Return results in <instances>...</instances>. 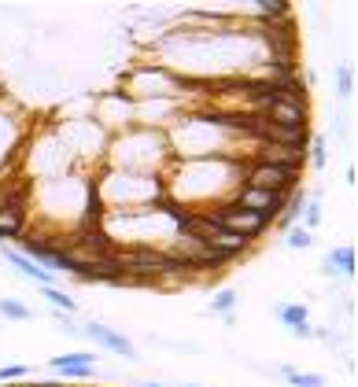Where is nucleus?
Masks as SVG:
<instances>
[{
	"mask_svg": "<svg viewBox=\"0 0 358 387\" xmlns=\"http://www.w3.org/2000/svg\"><path fill=\"white\" fill-rule=\"evenodd\" d=\"M300 181L296 166H266V162H251L244 166V185L251 188H266V192H288Z\"/></svg>",
	"mask_w": 358,
	"mask_h": 387,
	"instance_id": "nucleus-1",
	"label": "nucleus"
},
{
	"mask_svg": "<svg viewBox=\"0 0 358 387\" xmlns=\"http://www.w3.org/2000/svg\"><path fill=\"white\" fill-rule=\"evenodd\" d=\"M26 251H30V258L41 266V269H56V273H71V277H78L81 281V262L67 251V247H52V244H41V240H30L26 244Z\"/></svg>",
	"mask_w": 358,
	"mask_h": 387,
	"instance_id": "nucleus-2",
	"label": "nucleus"
},
{
	"mask_svg": "<svg viewBox=\"0 0 358 387\" xmlns=\"http://www.w3.org/2000/svg\"><path fill=\"white\" fill-rule=\"evenodd\" d=\"M78 329L86 332L89 339H96L103 351H111V354H118V358H126V361H137V358H140L137 347H133V339L122 336V332H115L111 325H103V321H81Z\"/></svg>",
	"mask_w": 358,
	"mask_h": 387,
	"instance_id": "nucleus-3",
	"label": "nucleus"
},
{
	"mask_svg": "<svg viewBox=\"0 0 358 387\" xmlns=\"http://www.w3.org/2000/svg\"><path fill=\"white\" fill-rule=\"evenodd\" d=\"M96 365H100V358L93 351H71V354H56L48 361V369L63 380H89L96 373Z\"/></svg>",
	"mask_w": 358,
	"mask_h": 387,
	"instance_id": "nucleus-4",
	"label": "nucleus"
},
{
	"mask_svg": "<svg viewBox=\"0 0 358 387\" xmlns=\"http://www.w3.org/2000/svg\"><path fill=\"white\" fill-rule=\"evenodd\" d=\"M26 236V203L23 192L0 196V240H23Z\"/></svg>",
	"mask_w": 358,
	"mask_h": 387,
	"instance_id": "nucleus-5",
	"label": "nucleus"
},
{
	"mask_svg": "<svg viewBox=\"0 0 358 387\" xmlns=\"http://www.w3.org/2000/svg\"><path fill=\"white\" fill-rule=\"evenodd\" d=\"M354 269H358L354 247H332V251L322 258V273H325V277H340V281H351Z\"/></svg>",
	"mask_w": 358,
	"mask_h": 387,
	"instance_id": "nucleus-6",
	"label": "nucleus"
},
{
	"mask_svg": "<svg viewBox=\"0 0 358 387\" xmlns=\"http://www.w3.org/2000/svg\"><path fill=\"white\" fill-rule=\"evenodd\" d=\"M4 258H8V262L19 269V273H23V277H30V281H37L41 288H48L52 281H56V277L48 273V269H41L37 262H34V258L26 254V251H15V247H4Z\"/></svg>",
	"mask_w": 358,
	"mask_h": 387,
	"instance_id": "nucleus-7",
	"label": "nucleus"
},
{
	"mask_svg": "<svg viewBox=\"0 0 358 387\" xmlns=\"http://www.w3.org/2000/svg\"><path fill=\"white\" fill-rule=\"evenodd\" d=\"M237 291L233 288H222V291H215V299H210V314L215 317H222L225 325H237Z\"/></svg>",
	"mask_w": 358,
	"mask_h": 387,
	"instance_id": "nucleus-8",
	"label": "nucleus"
},
{
	"mask_svg": "<svg viewBox=\"0 0 358 387\" xmlns=\"http://www.w3.org/2000/svg\"><path fill=\"white\" fill-rule=\"evenodd\" d=\"M273 317H277L288 332H292V329H300V325H307V321H310L303 303H277V306H273Z\"/></svg>",
	"mask_w": 358,
	"mask_h": 387,
	"instance_id": "nucleus-9",
	"label": "nucleus"
},
{
	"mask_svg": "<svg viewBox=\"0 0 358 387\" xmlns=\"http://www.w3.org/2000/svg\"><path fill=\"white\" fill-rule=\"evenodd\" d=\"M277 376L288 380L292 387H325V376L322 373H300V369H292V365H281Z\"/></svg>",
	"mask_w": 358,
	"mask_h": 387,
	"instance_id": "nucleus-10",
	"label": "nucleus"
},
{
	"mask_svg": "<svg viewBox=\"0 0 358 387\" xmlns=\"http://www.w3.org/2000/svg\"><path fill=\"white\" fill-rule=\"evenodd\" d=\"M0 317H8V321H30L34 317V306H26L23 299H0Z\"/></svg>",
	"mask_w": 358,
	"mask_h": 387,
	"instance_id": "nucleus-11",
	"label": "nucleus"
},
{
	"mask_svg": "<svg viewBox=\"0 0 358 387\" xmlns=\"http://www.w3.org/2000/svg\"><path fill=\"white\" fill-rule=\"evenodd\" d=\"M300 225L307 229V232H314L322 225V196H310L307 203H303V214H300Z\"/></svg>",
	"mask_w": 358,
	"mask_h": 387,
	"instance_id": "nucleus-12",
	"label": "nucleus"
},
{
	"mask_svg": "<svg viewBox=\"0 0 358 387\" xmlns=\"http://www.w3.org/2000/svg\"><path fill=\"white\" fill-rule=\"evenodd\" d=\"M41 291H45V299H48V303H52V310H59V314H74L78 310V303H74V299L67 295V291H59L56 284H48V288H41Z\"/></svg>",
	"mask_w": 358,
	"mask_h": 387,
	"instance_id": "nucleus-13",
	"label": "nucleus"
},
{
	"mask_svg": "<svg viewBox=\"0 0 358 387\" xmlns=\"http://www.w3.org/2000/svg\"><path fill=\"white\" fill-rule=\"evenodd\" d=\"M255 11H259V19H262V23H273V19H285L288 4H285V0H259V4H255Z\"/></svg>",
	"mask_w": 358,
	"mask_h": 387,
	"instance_id": "nucleus-14",
	"label": "nucleus"
},
{
	"mask_svg": "<svg viewBox=\"0 0 358 387\" xmlns=\"http://www.w3.org/2000/svg\"><path fill=\"white\" fill-rule=\"evenodd\" d=\"M26 380H30V365H19V361L0 365V383H26Z\"/></svg>",
	"mask_w": 358,
	"mask_h": 387,
	"instance_id": "nucleus-15",
	"label": "nucleus"
},
{
	"mask_svg": "<svg viewBox=\"0 0 358 387\" xmlns=\"http://www.w3.org/2000/svg\"><path fill=\"white\" fill-rule=\"evenodd\" d=\"M307 144H310V162L318 166V170H325V166H329V144H325V137H314V133H310Z\"/></svg>",
	"mask_w": 358,
	"mask_h": 387,
	"instance_id": "nucleus-16",
	"label": "nucleus"
},
{
	"mask_svg": "<svg viewBox=\"0 0 358 387\" xmlns=\"http://www.w3.org/2000/svg\"><path fill=\"white\" fill-rule=\"evenodd\" d=\"M285 244H288L292 251H307V247H310V232H307L303 225H292V229H285Z\"/></svg>",
	"mask_w": 358,
	"mask_h": 387,
	"instance_id": "nucleus-17",
	"label": "nucleus"
},
{
	"mask_svg": "<svg viewBox=\"0 0 358 387\" xmlns=\"http://www.w3.org/2000/svg\"><path fill=\"white\" fill-rule=\"evenodd\" d=\"M336 89H340L344 100L354 93V74H351V67H336Z\"/></svg>",
	"mask_w": 358,
	"mask_h": 387,
	"instance_id": "nucleus-18",
	"label": "nucleus"
},
{
	"mask_svg": "<svg viewBox=\"0 0 358 387\" xmlns=\"http://www.w3.org/2000/svg\"><path fill=\"white\" fill-rule=\"evenodd\" d=\"M292 336H296V339H314V329H310V321H307V325H300V329H292Z\"/></svg>",
	"mask_w": 358,
	"mask_h": 387,
	"instance_id": "nucleus-19",
	"label": "nucleus"
},
{
	"mask_svg": "<svg viewBox=\"0 0 358 387\" xmlns=\"http://www.w3.org/2000/svg\"><path fill=\"white\" fill-rule=\"evenodd\" d=\"M140 387H166V383H159V380H144Z\"/></svg>",
	"mask_w": 358,
	"mask_h": 387,
	"instance_id": "nucleus-20",
	"label": "nucleus"
},
{
	"mask_svg": "<svg viewBox=\"0 0 358 387\" xmlns=\"http://www.w3.org/2000/svg\"><path fill=\"white\" fill-rule=\"evenodd\" d=\"M174 387H200V383H174Z\"/></svg>",
	"mask_w": 358,
	"mask_h": 387,
	"instance_id": "nucleus-21",
	"label": "nucleus"
}]
</instances>
